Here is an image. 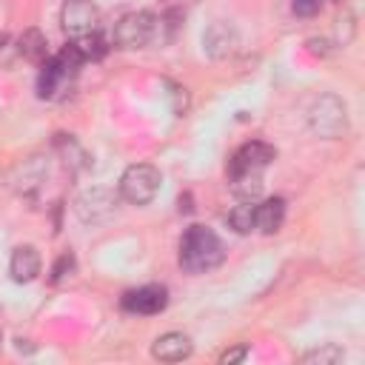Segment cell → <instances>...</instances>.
Here are the masks:
<instances>
[{
    "mask_svg": "<svg viewBox=\"0 0 365 365\" xmlns=\"http://www.w3.org/2000/svg\"><path fill=\"white\" fill-rule=\"evenodd\" d=\"M60 26L71 40L94 34L100 31V9L91 0H66L60 9Z\"/></svg>",
    "mask_w": 365,
    "mask_h": 365,
    "instance_id": "cell-6",
    "label": "cell"
},
{
    "mask_svg": "<svg viewBox=\"0 0 365 365\" xmlns=\"http://www.w3.org/2000/svg\"><path fill=\"white\" fill-rule=\"evenodd\" d=\"M277 160V148L262 143V140H251L245 145H240L231 160H228V174H262L271 163Z\"/></svg>",
    "mask_w": 365,
    "mask_h": 365,
    "instance_id": "cell-7",
    "label": "cell"
},
{
    "mask_svg": "<svg viewBox=\"0 0 365 365\" xmlns=\"http://www.w3.org/2000/svg\"><path fill=\"white\" fill-rule=\"evenodd\" d=\"M48 43H46V34L40 31V29H26L20 37H17V51L26 57V60H31V63H46L48 60V48H46Z\"/></svg>",
    "mask_w": 365,
    "mask_h": 365,
    "instance_id": "cell-13",
    "label": "cell"
},
{
    "mask_svg": "<svg viewBox=\"0 0 365 365\" xmlns=\"http://www.w3.org/2000/svg\"><path fill=\"white\" fill-rule=\"evenodd\" d=\"M285 222V200L282 197H268L257 205L254 211V231L262 234H277Z\"/></svg>",
    "mask_w": 365,
    "mask_h": 365,
    "instance_id": "cell-12",
    "label": "cell"
},
{
    "mask_svg": "<svg viewBox=\"0 0 365 365\" xmlns=\"http://www.w3.org/2000/svg\"><path fill=\"white\" fill-rule=\"evenodd\" d=\"M194 211V205H191V194H182L180 197V214H191Z\"/></svg>",
    "mask_w": 365,
    "mask_h": 365,
    "instance_id": "cell-23",
    "label": "cell"
},
{
    "mask_svg": "<svg viewBox=\"0 0 365 365\" xmlns=\"http://www.w3.org/2000/svg\"><path fill=\"white\" fill-rule=\"evenodd\" d=\"M0 339H3V334H0Z\"/></svg>",
    "mask_w": 365,
    "mask_h": 365,
    "instance_id": "cell-25",
    "label": "cell"
},
{
    "mask_svg": "<svg viewBox=\"0 0 365 365\" xmlns=\"http://www.w3.org/2000/svg\"><path fill=\"white\" fill-rule=\"evenodd\" d=\"M43 268V259H40V251L34 245H17L11 251V259H9V274L14 282H31L37 279Z\"/></svg>",
    "mask_w": 365,
    "mask_h": 365,
    "instance_id": "cell-11",
    "label": "cell"
},
{
    "mask_svg": "<svg viewBox=\"0 0 365 365\" xmlns=\"http://www.w3.org/2000/svg\"><path fill=\"white\" fill-rule=\"evenodd\" d=\"M180 3H197V0H180Z\"/></svg>",
    "mask_w": 365,
    "mask_h": 365,
    "instance_id": "cell-24",
    "label": "cell"
},
{
    "mask_svg": "<svg viewBox=\"0 0 365 365\" xmlns=\"http://www.w3.org/2000/svg\"><path fill=\"white\" fill-rule=\"evenodd\" d=\"M254 211H257V202L254 200H242L240 205H234L228 211V225L237 234H251L254 231Z\"/></svg>",
    "mask_w": 365,
    "mask_h": 365,
    "instance_id": "cell-15",
    "label": "cell"
},
{
    "mask_svg": "<svg viewBox=\"0 0 365 365\" xmlns=\"http://www.w3.org/2000/svg\"><path fill=\"white\" fill-rule=\"evenodd\" d=\"M245 356H248V345H234V348L220 354V362L222 365H234V362H242Z\"/></svg>",
    "mask_w": 365,
    "mask_h": 365,
    "instance_id": "cell-22",
    "label": "cell"
},
{
    "mask_svg": "<svg viewBox=\"0 0 365 365\" xmlns=\"http://www.w3.org/2000/svg\"><path fill=\"white\" fill-rule=\"evenodd\" d=\"M180 26V9H168L165 14H151V11H131L123 14L114 29H111V43L117 48H145V46H163L174 37Z\"/></svg>",
    "mask_w": 365,
    "mask_h": 365,
    "instance_id": "cell-1",
    "label": "cell"
},
{
    "mask_svg": "<svg viewBox=\"0 0 365 365\" xmlns=\"http://www.w3.org/2000/svg\"><path fill=\"white\" fill-rule=\"evenodd\" d=\"M160 171L148 163H134L120 177V197L131 205H148L160 191Z\"/></svg>",
    "mask_w": 365,
    "mask_h": 365,
    "instance_id": "cell-4",
    "label": "cell"
},
{
    "mask_svg": "<svg viewBox=\"0 0 365 365\" xmlns=\"http://www.w3.org/2000/svg\"><path fill=\"white\" fill-rule=\"evenodd\" d=\"M308 125L317 137L334 140L348 128V108L336 94H319L308 108Z\"/></svg>",
    "mask_w": 365,
    "mask_h": 365,
    "instance_id": "cell-3",
    "label": "cell"
},
{
    "mask_svg": "<svg viewBox=\"0 0 365 365\" xmlns=\"http://www.w3.org/2000/svg\"><path fill=\"white\" fill-rule=\"evenodd\" d=\"M180 268L188 274H205L225 259L222 240L208 225H188L180 240Z\"/></svg>",
    "mask_w": 365,
    "mask_h": 365,
    "instance_id": "cell-2",
    "label": "cell"
},
{
    "mask_svg": "<svg viewBox=\"0 0 365 365\" xmlns=\"http://www.w3.org/2000/svg\"><path fill=\"white\" fill-rule=\"evenodd\" d=\"M319 6H322V0H291V9L297 17H314L319 11Z\"/></svg>",
    "mask_w": 365,
    "mask_h": 365,
    "instance_id": "cell-20",
    "label": "cell"
},
{
    "mask_svg": "<svg viewBox=\"0 0 365 365\" xmlns=\"http://www.w3.org/2000/svg\"><path fill=\"white\" fill-rule=\"evenodd\" d=\"M71 43H74V48L80 51L83 63H88V60H100V57L108 51V46H106V40H103L100 31L86 34V37H77V40H71Z\"/></svg>",
    "mask_w": 365,
    "mask_h": 365,
    "instance_id": "cell-17",
    "label": "cell"
},
{
    "mask_svg": "<svg viewBox=\"0 0 365 365\" xmlns=\"http://www.w3.org/2000/svg\"><path fill=\"white\" fill-rule=\"evenodd\" d=\"M237 43H240L237 29H234L231 23H225V20L211 23V26H208V31L202 34V48H205V54H208V57H214V60L228 57V54L237 48Z\"/></svg>",
    "mask_w": 365,
    "mask_h": 365,
    "instance_id": "cell-9",
    "label": "cell"
},
{
    "mask_svg": "<svg viewBox=\"0 0 365 365\" xmlns=\"http://www.w3.org/2000/svg\"><path fill=\"white\" fill-rule=\"evenodd\" d=\"M228 182H231V191L234 197L240 200H254L262 194V174H228Z\"/></svg>",
    "mask_w": 365,
    "mask_h": 365,
    "instance_id": "cell-14",
    "label": "cell"
},
{
    "mask_svg": "<svg viewBox=\"0 0 365 365\" xmlns=\"http://www.w3.org/2000/svg\"><path fill=\"white\" fill-rule=\"evenodd\" d=\"M342 348L339 345H334V342H328V345H322V348H314V351H308L305 356H302V362H308V365H336V362H342Z\"/></svg>",
    "mask_w": 365,
    "mask_h": 365,
    "instance_id": "cell-18",
    "label": "cell"
},
{
    "mask_svg": "<svg viewBox=\"0 0 365 365\" xmlns=\"http://www.w3.org/2000/svg\"><path fill=\"white\" fill-rule=\"evenodd\" d=\"M191 351H194L191 336L182 331H168L151 342V356L160 362H182L191 356Z\"/></svg>",
    "mask_w": 365,
    "mask_h": 365,
    "instance_id": "cell-10",
    "label": "cell"
},
{
    "mask_svg": "<svg viewBox=\"0 0 365 365\" xmlns=\"http://www.w3.org/2000/svg\"><path fill=\"white\" fill-rule=\"evenodd\" d=\"M74 268H77V259H74V254H71V251L60 254V257L54 259V265H51V282H60V279L71 277V274H74Z\"/></svg>",
    "mask_w": 365,
    "mask_h": 365,
    "instance_id": "cell-19",
    "label": "cell"
},
{
    "mask_svg": "<svg viewBox=\"0 0 365 365\" xmlns=\"http://www.w3.org/2000/svg\"><path fill=\"white\" fill-rule=\"evenodd\" d=\"M117 205H120V191L106 188V185L86 188V191H80V194L74 197V214H77L80 222H86V225L108 222V220L117 214Z\"/></svg>",
    "mask_w": 365,
    "mask_h": 365,
    "instance_id": "cell-5",
    "label": "cell"
},
{
    "mask_svg": "<svg viewBox=\"0 0 365 365\" xmlns=\"http://www.w3.org/2000/svg\"><path fill=\"white\" fill-rule=\"evenodd\" d=\"M57 148H60V154L66 157V165H71L74 171H80V168L88 165L86 151L77 145V140H74L71 134H57Z\"/></svg>",
    "mask_w": 365,
    "mask_h": 365,
    "instance_id": "cell-16",
    "label": "cell"
},
{
    "mask_svg": "<svg viewBox=\"0 0 365 365\" xmlns=\"http://www.w3.org/2000/svg\"><path fill=\"white\" fill-rule=\"evenodd\" d=\"M165 305H168V288L165 285H143V288L123 294V308L128 314L151 317V314L165 311Z\"/></svg>",
    "mask_w": 365,
    "mask_h": 365,
    "instance_id": "cell-8",
    "label": "cell"
},
{
    "mask_svg": "<svg viewBox=\"0 0 365 365\" xmlns=\"http://www.w3.org/2000/svg\"><path fill=\"white\" fill-rule=\"evenodd\" d=\"M168 88H171V100H174V114H177V117H182V114H185V106H188L185 88H182V86H177V83H168Z\"/></svg>",
    "mask_w": 365,
    "mask_h": 365,
    "instance_id": "cell-21",
    "label": "cell"
}]
</instances>
